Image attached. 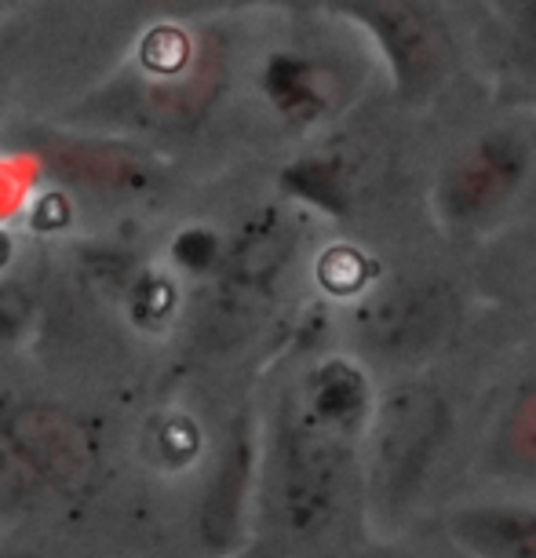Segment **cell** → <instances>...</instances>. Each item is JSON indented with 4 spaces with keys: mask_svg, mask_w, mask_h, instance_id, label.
Masks as SVG:
<instances>
[{
    "mask_svg": "<svg viewBox=\"0 0 536 558\" xmlns=\"http://www.w3.org/2000/svg\"><path fill=\"white\" fill-rule=\"evenodd\" d=\"M292 252H296V227L278 208L256 213L245 227H237L234 238H227V256L223 267H219L223 303L241 314L259 296H267L281 278V270L289 267Z\"/></svg>",
    "mask_w": 536,
    "mask_h": 558,
    "instance_id": "cell-10",
    "label": "cell"
},
{
    "mask_svg": "<svg viewBox=\"0 0 536 558\" xmlns=\"http://www.w3.org/2000/svg\"><path fill=\"white\" fill-rule=\"evenodd\" d=\"M318 278H321L325 289L340 292V296H357V292L369 289L373 263L365 259L357 248H332V252H325Z\"/></svg>",
    "mask_w": 536,
    "mask_h": 558,
    "instance_id": "cell-16",
    "label": "cell"
},
{
    "mask_svg": "<svg viewBox=\"0 0 536 558\" xmlns=\"http://www.w3.org/2000/svg\"><path fill=\"white\" fill-rule=\"evenodd\" d=\"M533 140L514 124L478 132L438 168L430 205L449 234H486L511 213L533 175Z\"/></svg>",
    "mask_w": 536,
    "mask_h": 558,
    "instance_id": "cell-5",
    "label": "cell"
},
{
    "mask_svg": "<svg viewBox=\"0 0 536 558\" xmlns=\"http://www.w3.org/2000/svg\"><path fill=\"white\" fill-rule=\"evenodd\" d=\"M23 143L40 157L51 183L88 202H154L168 183V165L161 154L150 143L124 140V135L51 124V129H29Z\"/></svg>",
    "mask_w": 536,
    "mask_h": 558,
    "instance_id": "cell-4",
    "label": "cell"
},
{
    "mask_svg": "<svg viewBox=\"0 0 536 558\" xmlns=\"http://www.w3.org/2000/svg\"><path fill=\"white\" fill-rule=\"evenodd\" d=\"M230 37L205 23H165L146 34L118 73L73 107V129L124 140H175L212 118L230 88Z\"/></svg>",
    "mask_w": 536,
    "mask_h": 558,
    "instance_id": "cell-2",
    "label": "cell"
},
{
    "mask_svg": "<svg viewBox=\"0 0 536 558\" xmlns=\"http://www.w3.org/2000/svg\"><path fill=\"white\" fill-rule=\"evenodd\" d=\"M332 15L362 29L380 51L391 88L402 102H427L456 66V45L446 12L430 0H340Z\"/></svg>",
    "mask_w": 536,
    "mask_h": 558,
    "instance_id": "cell-6",
    "label": "cell"
},
{
    "mask_svg": "<svg viewBox=\"0 0 536 558\" xmlns=\"http://www.w3.org/2000/svg\"><path fill=\"white\" fill-rule=\"evenodd\" d=\"M0 424L19 441L29 463L40 471L59 500H73L96 478L99 446L96 435L70 409L48 402H19L0 413Z\"/></svg>",
    "mask_w": 536,
    "mask_h": 558,
    "instance_id": "cell-8",
    "label": "cell"
},
{
    "mask_svg": "<svg viewBox=\"0 0 536 558\" xmlns=\"http://www.w3.org/2000/svg\"><path fill=\"white\" fill-rule=\"evenodd\" d=\"M362 435L310 413L296 391L278 398L259 446L263 533L296 558H351L365 514Z\"/></svg>",
    "mask_w": 536,
    "mask_h": 558,
    "instance_id": "cell-1",
    "label": "cell"
},
{
    "mask_svg": "<svg viewBox=\"0 0 536 558\" xmlns=\"http://www.w3.org/2000/svg\"><path fill=\"white\" fill-rule=\"evenodd\" d=\"M252 500H259V438L248 416H241L219 446L216 468L205 486L202 514H197L202 544L216 558L234 555L252 541L245 533Z\"/></svg>",
    "mask_w": 536,
    "mask_h": 558,
    "instance_id": "cell-9",
    "label": "cell"
},
{
    "mask_svg": "<svg viewBox=\"0 0 536 558\" xmlns=\"http://www.w3.org/2000/svg\"><path fill=\"white\" fill-rule=\"evenodd\" d=\"M48 504H59V497L19 449V441L8 435V427L0 424V514L19 519V514H34Z\"/></svg>",
    "mask_w": 536,
    "mask_h": 558,
    "instance_id": "cell-14",
    "label": "cell"
},
{
    "mask_svg": "<svg viewBox=\"0 0 536 558\" xmlns=\"http://www.w3.org/2000/svg\"><path fill=\"white\" fill-rule=\"evenodd\" d=\"M453 430L449 398L427 380H402L376 398L362 441L365 514L394 522L413 508L435 475Z\"/></svg>",
    "mask_w": 536,
    "mask_h": 558,
    "instance_id": "cell-3",
    "label": "cell"
},
{
    "mask_svg": "<svg viewBox=\"0 0 536 558\" xmlns=\"http://www.w3.org/2000/svg\"><path fill=\"white\" fill-rule=\"evenodd\" d=\"M503 12L511 15L514 37H519L522 51L529 56V62L536 66V0H525V4H508Z\"/></svg>",
    "mask_w": 536,
    "mask_h": 558,
    "instance_id": "cell-18",
    "label": "cell"
},
{
    "mask_svg": "<svg viewBox=\"0 0 536 558\" xmlns=\"http://www.w3.org/2000/svg\"><path fill=\"white\" fill-rule=\"evenodd\" d=\"M486 468L500 478L536 486V376L500 409L486 441Z\"/></svg>",
    "mask_w": 536,
    "mask_h": 558,
    "instance_id": "cell-12",
    "label": "cell"
},
{
    "mask_svg": "<svg viewBox=\"0 0 536 558\" xmlns=\"http://www.w3.org/2000/svg\"><path fill=\"white\" fill-rule=\"evenodd\" d=\"M175 263L194 274H219L223 267V256H227V238L212 234L208 227H194V230H183L175 238Z\"/></svg>",
    "mask_w": 536,
    "mask_h": 558,
    "instance_id": "cell-17",
    "label": "cell"
},
{
    "mask_svg": "<svg viewBox=\"0 0 536 558\" xmlns=\"http://www.w3.org/2000/svg\"><path fill=\"white\" fill-rule=\"evenodd\" d=\"M441 530L471 558H536V508L514 500H475L446 511Z\"/></svg>",
    "mask_w": 536,
    "mask_h": 558,
    "instance_id": "cell-11",
    "label": "cell"
},
{
    "mask_svg": "<svg viewBox=\"0 0 536 558\" xmlns=\"http://www.w3.org/2000/svg\"><path fill=\"white\" fill-rule=\"evenodd\" d=\"M227 558H296V555H289L285 547L275 544V541H267V536H252V541L241 547V551L227 555Z\"/></svg>",
    "mask_w": 536,
    "mask_h": 558,
    "instance_id": "cell-19",
    "label": "cell"
},
{
    "mask_svg": "<svg viewBox=\"0 0 536 558\" xmlns=\"http://www.w3.org/2000/svg\"><path fill=\"white\" fill-rule=\"evenodd\" d=\"M263 92H267V99L278 107L281 118H296V121L318 118V110L325 107V99H329V92L321 88L318 66H310L296 51H281V56L267 62Z\"/></svg>",
    "mask_w": 536,
    "mask_h": 558,
    "instance_id": "cell-13",
    "label": "cell"
},
{
    "mask_svg": "<svg viewBox=\"0 0 536 558\" xmlns=\"http://www.w3.org/2000/svg\"><path fill=\"white\" fill-rule=\"evenodd\" d=\"M351 558H402V555H394L391 547H357Z\"/></svg>",
    "mask_w": 536,
    "mask_h": 558,
    "instance_id": "cell-20",
    "label": "cell"
},
{
    "mask_svg": "<svg viewBox=\"0 0 536 558\" xmlns=\"http://www.w3.org/2000/svg\"><path fill=\"white\" fill-rule=\"evenodd\" d=\"M460 314V296L449 281L405 278L362 300L354 311V336L380 362L419 365L453 340Z\"/></svg>",
    "mask_w": 536,
    "mask_h": 558,
    "instance_id": "cell-7",
    "label": "cell"
},
{
    "mask_svg": "<svg viewBox=\"0 0 536 558\" xmlns=\"http://www.w3.org/2000/svg\"><path fill=\"white\" fill-rule=\"evenodd\" d=\"M26 558H34V555H26Z\"/></svg>",
    "mask_w": 536,
    "mask_h": 558,
    "instance_id": "cell-21",
    "label": "cell"
},
{
    "mask_svg": "<svg viewBox=\"0 0 536 558\" xmlns=\"http://www.w3.org/2000/svg\"><path fill=\"white\" fill-rule=\"evenodd\" d=\"M45 179V165H40V157L26 143L0 150V227L26 213Z\"/></svg>",
    "mask_w": 536,
    "mask_h": 558,
    "instance_id": "cell-15",
    "label": "cell"
}]
</instances>
